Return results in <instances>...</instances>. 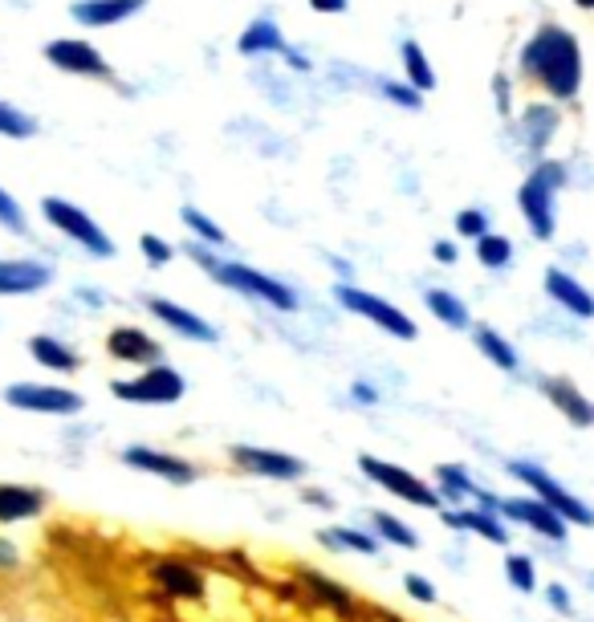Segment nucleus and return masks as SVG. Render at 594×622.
I'll list each match as a JSON object with an SVG mask.
<instances>
[{
  "label": "nucleus",
  "instance_id": "f257e3e1",
  "mask_svg": "<svg viewBox=\"0 0 594 622\" xmlns=\"http://www.w3.org/2000/svg\"><path fill=\"white\" fill-rule=\"evenodd\" d=\"M517 70L525 82H538L554 102H570L582 90V49L578 37L554 21L538 25L517 57Z\"/></svg>",
  "mask_w": 594,
  "mask_h": 622
},
{
  "label": "nucleus",
  "instance_id": "f03ea898",
  "mask_svg": "<svg viewBox=\"0 0 594 622\" xmlns=\"http://www.w3.org/2000/svg\"><path fill=\"white\" fill-rule=\"evenodd\" d=\"M188 257H192L212 281H220V285H228V289H236V293H245V297H253V301H265V305L281 309V314H293V309H297V289L285 285V281H277V277H269V273H261V269H253V265L224 261V257H216L212 248L200 244V240H188Z\"/></svg>",
  "mask_w": 594,
  "mask_h": 622
},
{
  "label": "nucleus",
  "instance_id": "7ed1b4c3",
  "mask_svg": "<svg viewBox=\"0 0 594 622\" xmlns=\"http://www.w3.org/2000/svg\"><path fill=\"white\" fill-rule=\"evenodd\" d=\"M566 188V163L558 159H546L538 163L525 183L517 188V208H521V220L529 224V232L538 236V240H550L554 228H558V192Z\"/></svg>",
  "mask_w": 594,
  "mask_h": 622
},
{
  "label": "nucleus",
  "instance_id": "20e7f679",
  "mask_svg": "<svg viewBox=\"0 0 594 622\" xmlns=\"http://www.w3.org/2000/svg\"><path fill=\"white\" fill-rule=\"evenodd\" d=\"M41 216H45L57 232H62L66 240H74L78 248H86L90 257H114V240L106 236V228H102L86 208L62 200V196H45V200H41Z\"/></svg>",
  "mask_w": 594,
  "mask_h": 622
},
{
  "label": "nucleus",
  "instance_id": "39448f33",
  "mask_svg": "<svg viewBox=\"0 0 594 622\" xmlns=\"http://www.w3.org/2000/svg\"><path fill=\"white\" fill-rule=\"evenodd\" d=\"M114 399H123V403H143V407H171V403H180L184 399V379H180V370H171L167 362H151L143 375L135 379H118L114 387Z\"/></svg>",
  "mask_w": 594,
  "mask_h": 622
},
{
  "label": "nucleus",
  "instance_id": "423d86ee",
  "mask_svg": "<svg viewBox=\"0 0 594 622\" xmlns=\"http://www.w3.org/2000/svg\"><path fill=\"white\" fill-rule=\"evenodd\" d=\"M509 476L521 480V484H525L533 496H538V501H546L554 513H562L566 525H594V509H590L586 501H578V496H574L570 488H562L546 468L517 460V464H509Z\"/></svg>",
  "mask_w": 594,
  "mask_h": 622
},
{
  "label": "nucleus",
  "instance_id": "0eeeda50",
  "mask_svg": "<svg viewBox=\"0 0 594 622\" xmlns=\"http://www.w3.org/2000/svg\"><path fill=\"white\" fill-rule=\"evenodd\" d=\"M334 301L346 309V314H359V318L375 322L379 330H387V334L399 338V342H411V338H415V322L403 314L399 305H391V301L379 297V293H367V289H359V285H338V289H334Z\"/></svg>",
  "mask_w": 594,
  "mask_h": 622
},
{
  "label": "nucleus",
  "instance_id": "6e6552de",
  "mask_svg": "<svg viewBox=\"0 0 594 622\" xmlns=\"http://www.w3.org/2000/svg\"><path fill=\"white\" fill-rule=\"evenodd\" d=\"M359 468H363V476H371L379 488H387L395 501H407V505H415V509H440V492H436L428 480H420L415 472H407V468H399V464H387V460H379V456H359Z\"/></svg>",
  "mask_w": 594,
  "mask_h": 622
},
{
  "label": "nucleus",
  "instance_id": "1a4fd4ad",
  "mask_svg": "<svg viewBox=\"0 0 594 622\" xmlns=\"http://www.w3.org/2000/svg\"><path fill=\"white\" fill-rule=\"evenodd\" d=\"M45 61L53 70H62L70 78H110V61L82 37H57L45 45Z\"/></svg>",
  "mask_w": 594,
  "mask_h": 622
},
{
  "label": "nucleus",
  "instance_id": "9d476101",
  "mask_svg": "<svg viewBox=\"0 0 594 622\" xmlns=\"http://www.w3.org/2000/svg\"><path fill=\"white\" fill-rule=\"evenodd\" d=\"M5 403L29 415H78L82 395L66 387H49V383H13L5 391Z\"/></svg>",
  "mask_w": 594,
  "mask_h": 622
},
{
  "label": "nucleus",
  "instance_id": "9b49d317",
  "mask_svg": "<svg viewBox=\"0 0 594 622\" xmlns=\"http://www.w3.org/2000/svg\"><path fill=\"white\" fill-rule=\"evenodd\" d=\"M505 521H517V525H529L533 533H542L550 541H562L566 537V517L554 513L546 501H538V496H497L493 505Z\"/></svg>",
  "mask_w": 594,
  "mask_h": 622
},
{
  "label": "nucleus",
  "instance_id": "f8f14e48",
  "mask_svg": "<svg viewBox=\"0 0 594 622\" xmlns=\"http://www.w3.org/2000/svg\"><path fill=\"white\" fill-rule=\"evenodd\" d=\"M232 464L249 476H265V480H302L306 476V464L297 456L273 452V448H253V444L232 448Z\"/></svg>",
  "mask_w": 594,
  "mask_h": 622
},
{
  "label": "nucleus",
  "instance_id": "ddd939ff",
  "mask_svg": "<svg viewBox=\"0 0 594 622\" xmlns=\"http://www.w3.org/2000/svg\"><path fill=\"white\" fill-rule=\"evenodd\" d=\"M106 354L123 366H151V362H163V346L159 338H151L147 330L139 326H114L106 334Z\"/></svg>",
  "mask_w": 594,
  "mask_h": 622
},
{
  "label": "nucleus",
  "instance_id": "4468645a",
  "mask_svg": "<svg viewBox=\"0 0 594 622\" xmlns=\"http://www.w3.org/2000/svg\"><path fill=\"white\" fill-rule=\"evenodd\" d=\"M147 314H151L155 322H163L171 334H180V338H192V342H216V326L204 322L200 314H192V309L180 305V301L147 297Z\"/></svg>",
  "mask_w": 594,
  "mask_h": 622
},
{
  "label": "nucleus",
  "instance_id": "2eb2a0df",
  "mask_svg": "<svg viewBox=\"0 0 594 622\" xmlns=\"http://www.w3.org/2000/svg\"><path fill=\"white\" fill-rule=\"evenodd\" d=\"M53 281V269L45 261H29V257H0V297H21V293H37Z\"/></svg>",
  "mask_w": 594,
  "mask_h": 622
},
{
  "label": "nucleus",
  "instance_id": "dca6fc26",
  "mask_svg": "<svg viewBox=\"0 0 594 622\" xmlns=\"http://www.w3.org/2000/svg\"><path fill=\"white\" fill-rule=\"evenodd\" d=\"M123 460H127L131 468H139V472H151V476L167 480V484H192V480H196V468H192L188 460L167 456V452H159V448H139V444H131V448H123Z\"/></svg>",
  "mask_w": 594,
  "mask_h": 622
},
{
  "label": "nucleus",
  "instance_id": "f3484780",
  "mask_svg": "<svg viewBox=\"0 0 594 622\" xmlns=\"http://www.w3.org/2000/svg\"><path fill=\"white\" fill-rule=\"evenodd\" d=\"M143 9H147V0H78L70 9V17L86 29H110V25L131 21Z\"/></svg>",
  "mask_w": 594,
  "mask_h": 622
},
{
  "label": "nucleus",
  "instance_id": "a211bd4d",
  "mask_svg": "<svg viewBox=\"0 0 594 622\" xmlns=\"http://www.w3.org/2000/svg\"><path fill=\"white\" fill-rule=\"evenodd\" d=\"M546 293H550V301L558 305V309H566V314H574V318H594V293L574 277V273H566V269H546Z\"/></svg>",
  "mask_w": 594,
  "mask_h": 622
},
{
  "label": "nucleus",
  "instance_id": "6ab92c4d",
  "mask_svg": "<svg viewBox=\"0 0 594 622\" xmlns=\"http://www.w3.org/2000/svg\"><path fill=\"white\" fill-rule=\"evenodd\" d=\"M151 578L171 598H200L204 594V578L188 562H180V557H159V562H151Z\"/></svg>",
  "mask_w": 594,
  "mask_h": 622
},
{
  "label": "nucleus",
  "instance_id": "aec40b11",
  "mask_svg": "<svg viewBox=\"0 0 594 622\" xmlns=\"http://www.w3.org/2000/svg\"><path fill=\"white\" fill-rule=\"evenodd\" d=\"M542 391H546V399H550V403H554L574 427H590V423H594V407H590V399H586L570 379H546Z\"/></svg>",
  "mask_w": 594,
  "mask_h": 622
},
{
  "label": "nucleus",
  "instance_id": "412c9836",
  "mask_svg": "<svg viewBox=\"0 0 594 622\" xmlns=\"http://www.w3.org/2000/svg\"><path fill=\"white\" fill-rule=\"evenodd\" d=\"M444 525L448 529H460V533H477V537L497 541V545L509 541L505 521H497V513H489V509H448L444 513Z\"/></svg>",
  "mask_w": 594,
  "mask_h": 622
},
{
  "label": "nucleus",
  "instance_id": "4be33fe9",
  "mask_svg": "<svg viewBox=\"0 0 594 622\" xmlns=\"http://www.w3.org/2000/svg\"><path fill=\"white\" fill-rule=\"evenodd\" d=\"M45 509V496L29 484H0V525L29 521Z\"/></svg>",
  "mask_w": 594,
  "mask_h": 622
},
{
  "label": "nucleus",
  "instance_id": "5701e85b",
  "mask_svg": "<svg viewBox=\"0 0 594 622\" xmlns=\"http://www.w3.org/2000/svg\"><path fill=\"white\" fill-rule=\"evenodd\" d=\"M236 49H241L245 57H265V53L281 57V53H285V37H281L277 21L257 17V21H249V25L241 29V37H236Z\"/></svg>",
  "mask_w": 594,
  "mask_h": 622
},
{
  "label": "nucleus",
  "instance_id": "b1692460",
  "mask_svg": "<svg viewBox=\"0 0 594 622\" xmlns=\"http://www.w3.org/2000/svg\"><path fill=\"white\" fill-rule=\"evenodd\" d=\"M29 354H33L45 370H62V375H74V370L82 366L78 350L66 346L62 338H53V334H33V338H29Z\"/></svg>",
  "mask_w": 594,
  "mask_h": 622
},
{
  "label": "nucleus",
  "instance_id": "393cba45",
  "mask_svg": "<svg viewBox=\"0 0 594 622\" xmlns=\"http://www.w3.org/2000/svg\"><path fill=\"white\" fill-rule=\"evenodd\" d=\"M554 131H558V110L554 106H542V102L525 106V114H521V139H525L529 151H542L554 139Z\"/></svg>",
  "mask_w": 594,
  "mask_h": 622
},
{
  "label": "nucleus",
  "instance_id": "a878e982",
  "mask_svg": "<svg viewBox=\"0 0 594 622\" xmlns=\"http://www.w3.org/2000/svg\"><path fill=\"white\" fill-rule=\"evenodd\" d=\"M297 578H302V582L310 586V594H314L322 606H330L334 614H342V618H354V614H359V602H354L338 582H330V578H322V574H314V570H302Z\"/></svg>",
  "mask_w": 594,
  "mask_h": 622
},
{
  "label": "nucleus",
  "instance_id": "bb28decb",
  "mask_svg": "<svg viewBox=\"0 0 594 622\" xmlns=\"http://www.w3.org/2000/svg\"><path fill=\"white\" fill-rule=\"evenodd\" d=\"M399 57H403V82L415 86L420 94H428V90L436 86V70H432V61H428L424 45H420V41H403Z\"/></svg>",
  "mask_w": 594,
  "mask_h": 622
},
{
  "label": "nucleus",
  "instance_id": "cd10ccee",
  "mask_svg": "<svg viewBox=\"0 0 594 622\" xmlns=\"http://www.w3.org/2000/svg\"><path fill=\"white\" fill-rule=\"evenodd\" d=\"M472 342H477V350H481L497 370H517V366H521L513 342H509L505 334H497L493 326H477V330H472Z\"/></svg>",
  "mask_w": 594,
  "mask_h": 622
},
{
  "label": "nucleus",
  "instance_id": "c85d7f7f",
  "mask_svg": "<svg viewBox=\"0 0 594 622\" xmlns=\"http://www.w3.org/2000/svg\"><path fill=\"white\" fill-rule=\"evenodd\" d=\"M428 314L432 318H440L448 330H468L472 326V318H468V305L456 297V293H448V289H428Z\"/></svg>",
  "mask_w": 594,
  "mask_h": 622
},
{
  "label": "nucleus",
  "instance_id": "c756f323",
  "mask_svg": "<svg viewBox=\"0 0 594 622\" xmlns=\"http://www.w3.org/2000/svg\"><path fill=\"white\" fill-rule=\"evenodd\" d=\"M477 244V261L485 265V269H509V261H513V240L509 236H501V232H485L481 240H472Z\"/></svg>",
  "mask_w": 594,
  "mask_h": 622
},
{
  "label": "nucleus",
  "instance_id": "7c9ffc66",
  "mask_svg": "<svg viewBox=\"0 0 594 622\" xmlns=\"http://www.w3.org/2000/svg\"><path fill=\"white\" fill-rule=\"evenodd\" d=\"M436 492L448 496V501H468L477 488H472V476L460 464H440L436 468Z\"/></svg>",
  "mask_w": 594,
  "mask_h": 622
},
{
  "label": "nucleus",
  "instance_id": "2f4dec72",
  "mask_svg": "<svg viewBox=\"0 0 594 622\" xmlns=\"http://www.w3.org/2000/svg\"><path fill=\"white\" fill-rule=\"evenodd\" d=\"M0 135L5 139H33L37 135V118L13 102H0Z\"/></svg>",
  "mask_w": 594,
  "mask_h": 622
},
{
  "label": "nucleus",
  "instance_id": "473e14b6",
  "mask_svg": "<svg viewBox=\"0 0 594 622\" xmlns=\"http://www.w3.org/2000/svg\"><path fill=\"white\" fill-rule=\"evenodd\" d=\"M371 529H375L383 541L399 545V549H415V545H420V537H415V529H411L407 521L391 517V513H375V517H371Z\"/></svg>",
  "mask_w": 594,
  "mask_h": 622
},
{
  "label": "nucleus",
  "instance_id": "72a5a7b5",
  "mask_svg": "<svg viewBox=\"0 0 594 622\" xmlns=\"http://www.w3.org/2000/svg\"><path fill=\"white\" fill-rule=\"evenodd\" d=\"M180 220H184V228H188L200 244H208V248H220V244H224V228H220L212 216H204L200 208H180Z\"/></svg>",
  "mask_w": 594,
  "mask_h": 622
},
{
  "label": "nucleus",
  "instance_id": "f704fd0d",
  "mask_svg": "<svg viewBox=\"0 0 594 622\" xmlns=\"http://www.w3.org/2000/svg\"><path fill=\"white\" fill-rule=\"evenodd\" d=\"M322 545H330V549H354V553H375L379 549V537L375 533H359V529H326L322 533Z\"/></svg>",
  "mask_w": 594,
  "mask_h": 622
},
{
  "label": "nucleus",
  "instance_id": "c9c22d12",
  "mask_svg": "<svg viewBox=\"0 0 594 622\" xmlns=\"http://www.w3.org/2000/svg\"><path fill=\"white\" fill-rule=\"evenodd\" d=\"M505 578L521 594H533V586H538V574H533V562H529L525 553H509L505 557Z\"/></svg>",
  "mask_w": 594,
  "mask_h": 622
},
{
  "label": "nucleus",
  "instance_id": "e433bc0d",
  "mask_svg": "<svg viewBox=\"0 0 594 622\" xmlns=\"http://www.w3.org/2000/svg\"><path fill=\"white\" fill-rule=\"evenodd\" d=\"M456 232H460V240H481L485 232H493V220H489L485 208H460L456 212Z\"/></svg>",
  "mask_w": 594,
  "mask_h": 622
},
{
  "label": "nucleus",
  "instance_id": "4c0bfd02",
  "mask_svg": "<svg viewBox=\"0 0 594 622\" xmlns=\"http://www.w3.org/2000/svg\"><path fill=\"white\" fill-rule=\"evenodd\" d=\"M375 86H379V94H383L387 102H395V106H403V110H420V102H424V94L415 90V86H407V82L375 78Z\"/></svg>",
  "mask_w": 594,
  "mask_h": 622
},
{
  "label": "nucleus",
  "instance_id": "58836bf2",
  "mask_svg": "<svg viewBox=\"0 0 594 622\" xmlns=\"http://www.w3.org/2000/svg\"><path fill=\"white\" fill-rule=\"evenodd\" d=\"M139 248H143L147 265H155V269H159V265H167V261L175 257V248H171L163 236H155V232H143V236H139Z\"/></svg>",
  "mask_w": 594,
  "mask_h": 622
},
{
  "label": "nucleus",
  "instance_id": "ea45409f",
  "mask_svg": "<svg viewBox=\"0 0 594 622\" xmlns=\"http://www.w3.org/2000/svg\"><path fill=\"white\" fill-rule=\"evenodd\" d=\"M0 224H5L9 232H25V208L17 204L13 192L0 188Z\"/></svg>",
  "mask_w": 594,
  "mask_h": 622
},
{
  "label": "nucleus",
  "instance_id": "a19ab883",
  "mask_svg": "<svg viewBox=\"0 0 594 622\" xmlns=\"http://www.w3.org/2000/svg\"><path fill=\"white\" fill-rule=\"evenodd\" d=\"M403 590L415 598V602H436V586L424 578V574H407V582H403Z\"/></svg>",
  "mask_w": 594,
  "mask_h": 622
},
{
  "label": "nucleus",
  "instance_id": "79ce46f5",
  "mask_svg": "<svg viewBox=\"0 0 594 622\" xmlns=\"http://www.w3.org/2000/svg\"><path fill=\"white\" fill-rule=\"evenodd\" d=\"M432 257H436L440 265H456V261H460V244H456V240H436V244H432Z\"/></svg>",
  "mask_w": 594,
  "mask_h": 622
},
{
  "label": "nucleus",
  "instance_id": "37998d69",
  "mask_svg": "<svg viewBox=\"0 0 594 622\" xmlns=\"http://www.w3.org/2000/svg\"><path fill=\"white\" fill-rule=\"evenodd\" d=\"M346 5L350 0H310V9L322 13V17H338V13H346Z\"/></svg>",
  "mask_w": 594,
  "mask_h": 622
},
{
  "label": "nucleus",
  "instance_id": "c03bdc74",
  "mask_svg": "<svg viewBox=\"0 0 594 622\" xmlns=\"http://www.w3.org/2000/svg\"><path fill=\"white\" fill-rule=\"evenodd\" d=\"M281 57H285V66H289V70H302V74H310V57H306V53H297V49H289V45H285V53H281Z\"/></svg>",
  "mask_w": 594,
  "mask_h": 622
},
{
  "label": "nucleus",
  "instance_id": "a18cd8bd",
  "mask_svg": "<svg viewBox=\"0 0 594 622\" xmlns=\"http://www.w3.org/2000/svg\"><path fill=\"white\" fill-rule=\"evenodd\" d=\"M546 594H550V606H554V610H562V614H570V610H574V606H570V594H566L558 582H554Z\"/></svg>",
  "mask_w": 594,
  "mask_h": 622
},
{
  "label": "nucleus",
  "instance_id": "49530a36",
  "mask_svg": "<svg viewBox=\"0 0 594 622\" xmlns=\"http://www.w3.org/2000/svg\"><path fill=\"white\" fill-rule=\"evenodd\" d=\"M350 395H354V399H359V403H363V407H371V403H375V399H379V395H375V387H371V383H354V387H350Z\"/></svg>",
  "mask_w": 594,
  "mask_h": 622
},
{
  "label": "nucleus",
  "instance_id": "de8ad7c7",
  "mask_svg": "<svg viewBox=\"0 0 594 622\" xmlns=\"http://www.w3.org/2000/svg\"><path fill=\"white\" fill-rule=\"evenodd\" d=\"M497 106H501V114H513L509 110V82L505 78H497Z\"/></svg>",
  "mask_w": 594,
  "mask_h": 622
},
{
  "label": "nucleus",
  "instance_id": "09e8293b",
  "mask_svg": "<svg viewBox=\"0 0 594 622\" xmlns=\"http://www.w3.org/2000/svg\"><path fill=\"white\" fill-rule=\"evenodd\" d=\"M0 566H17V553H13V545H5V541H0Z\"/></svg>",
  "mask_w": 594,
  "mask_h": 622
},
{
  "label": "nucleus",
  "instance_id": "8fccbe9b",
  "mask_svg": "<svg viewBox=\"0 0 594 622\" xmlns=\"http://www.w3.org/2000/svg\"><path fill=\"white\" fill-rule=\"evenodd\" d=\"M306 501H310L314 509H330V505H334V501H330V496H322V492H310V496H306Z\"/></svg>",
  "mask_w": 594,
  "mask_h": 622
},
{
  "label": "nucleus",
  "instance_id": "3c124183",
  "mask_svg": "<svg viewBox=\"0 0 594 622\" xmlns=\"http://www.w3.org/2000/svg\"><path fill=\"white\" fill-rule=\"evenodd\" d=\"M574 5H578L582 13H594V0H574Z\"/></svg>",
  "mask_w": 594,
  "mask_h": 622
}]
</instances>
